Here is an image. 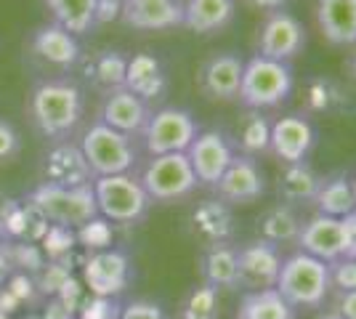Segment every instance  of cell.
<instances>
[{
    "label": "cell",
    "mask_w": 356,
    "mask_h": 319,
    "mask_svg": "<svg viewBox=\"0 0 356 319\" xmlns=\"http://www.w3.org/2000/svg\"><path fill=\"white\" fill-rule=\"evenodd\" d=\"M138 181L147 189L149 199L176 202V199H184L192 195L194 186H197V176H194L186 152H173L152 157L149 165L144 167V176Z\"/></svg>",
    "instance_id": "7"
},
{
    "label": "cell",
    "mask_w": 356,
    "mask_h": 319,
    "mask_svg": "<svg viewBox=\"0 0 356 319\" xmlns=\"http://www.w3.org/2000/svg\"><path fill=\"white\" fill-rule=\"evenodd\" d=\"M242 69H245V64L234 54L213 56V59L205 61L202 75H200L202 91L208 93L210 99H221V101L237 99L239 85H242Z\"/></svg>",
    "instance_id": "19"
},
{
    "label": "cell",
    "mask_w": 356,
    "mask_h": 319,
    "mask_svg": "<svg viewBox=\"0 0 356 319\" xmlns=\"http://www.w3.org/2000/svg\"><path fill=\"white\" fill-rule=\"evenodd\" d=\"M43 243V250L48 253V259L51 261H64L67 259V253L74 247L77 243V237H74L72 229H64V227H48L45 231V237L40 240Z\"/></svg>",
    "instance_id": "37"
},
{
    "label": "cell",
    "mask_w": 356,
    "mask_h": 319,
    "mask_svg": "<svg viewBox=\"0 0 356 319\" xmlns=\"http://www.w3.org/2000/svg\"><path fill=\"white\" fill-rule=\"evenodd\" d=\"M70 279H72L70 266H67L64 261H51V263H43V266H40L35 285H38L40 293L54 298V295H59L61 290L70 285Z\"/></svg>",
    "instance_id": "34"
},
{
    "label": "cell",
    "mask_w": 356,
    "mask_h": 319,
    "mask_svg": "<svg viewBox=\"0 0 356 319\" xmlns=\"http://www.w3.org/2000/svg\"><path fill=\"white\" fill-rule=\"evenodd\" d=\"M312 147H314V128L309 125V120L296 117V115H287V117H280V120L271 125V149L287 165L303 163L306 154L312 152Z\"/></svg>",
    "instance_id": "17"
},
{
    "label": "cell",
    "mask_w": 356,
    "mask_h": 319,
    "mask_svg": "<svg viewBox=\"0 0 356 319\" xmlns=\"http://www.w3.org/2000/svg\"><path fill=\"white\" fill-rule=\"evenodd\" d=\"M351 72H354V77H356V56H354V61H351Z\"/></svg>",
    "instance_id": "50"
},
{
    "label": "cell",
    "mask_w": 356,
    "mask_h": 319,
    "mask_svg": "<svg viewBox=\"0 0 356 319\" xmlns=\"http://www.w3.org/2000/svg\"><path fill=\"white\" fill-rule=\"evenodd\" d=\"M293 91V69L287 61L252 56L242 69L239 101L250 109H268L282 104Z\"/></svg>",
    "instance_id": "5"
},
{
    "label": "cell",
    "mask_w": 356,
    "mask_h": 319,
    "mask_svg": "<svg viewBox=\"0 0 356 319\" xmlns=\"http://www.w3.org/2000/svg\"><path fill=\"white\" fill-rule=\"evenodd\" d=\"M306 43V35L303 27L293 14L287 11H274L264 22V30H261V54L258 56H266L274 61H287L293 59L298 51Z\"/></svg>",
    "instance_id": "12"
},
{
    "label": "cell",
    "mask_w": 356,
    "mask_h": 319,
    "mask_svg": "<svg viewBox=\"0 0 356 319\" xmlns=\"http://www.w3.org/2000/svg\"><path fill=\"white\" fill-rule=\"evenodd\" d=\"M120 11H122V3L120 0H99V6H96V24L118 19Z\"/></svg>",
    "instance_id": "45"
},
{
    "label": "cell",
    "mask_w": 356,
    "mask_h": 319,
    "mask_svg": "<svg viewBox=\"0 0 356 319\" xmlns=\"http://www.w3.org/2000/svg\"><path fill=\"white\" fill-rule=\"evenodd\" d=\"M74 237H77V243H83L88 247L90 253H96V250H106L109 245H112V227H109V221L106 218H93L90 224L86 227H80L74 231Z\"/></svg>",
    "instance_id": "35"
},
{
    "label": "cell",
    "mask_w": 356,
    "mask_h": 319,
    "mask_svg": "<svg viewBox=\"0 0 356 319\" xmlns=\"http://www.w3.org/2000/svg\"><path fill=\"white\" fill-rule=\"evenodd\" d=\"M316 16L325 38L332 46L356 43V0H319Z\"/></svg>",
    "instance_id": "20"
},
{
    "label": "cell",
    "mask_w": 356,
    "mask_h": 319,
    "mask_svg": "<svg viewBox=\"0 0 356 319\" xmlns=\"http://www.w3.org/2000/svg\"><path fill=\"white\" fill-rule=\"evenodd\" d=\"M234 14V0H186L184 24L197 35L221 30Z\"/></svg>",
    "instance_id": "25"
},
{
    "label": "cell",
    "mask_w": 356,
    "mask_h": 319,
    "mask_svg": "<svg viewBox=\"0 0 356 319\" xmlns=\"http://www.w3.org/2000/svg\"><path fill=\"white\" fill-rule=\"evenodd\" d=\"M343 229V259H356V208L341 218Z\"/></svg>",
    "instance_id": "40"
},
{
    "label": "cell",
    "mask_w": 356,
    "mask_h": 319,
    "mask_svg": "<svg viewBox=\"0 0 356 319\" xmlns=\"http://www.w3.org/2000/svg\"><path fill=\"white\" fill-rule=\"evenodd\" d=\"M19 149V136H16L14 125L6 120H0V163L11 160Z\"/></svg>",
    "instance_id": "41"
},
{
    "label": "cell",
    "mask_w": 356,
    "mask_h": 319,
    "mask_svg": "<svg viewBox=\"0 0 356 319\" xmlns=\"http://www.w3.org/2000/svg\"><path fill=\"white\" fill-rule=\"evenodd\" d=\"M237 319H296V309L277 293V288L250 290L239 301Z\"/></svg>",
    "instance_id": "26"
},
{
    "label": "cell",
    "mask_w": 356,
    "mask_h": 319,
    "mask_svg": "<svg viewBox=\"0 0 356 319\" xmlns=\"http://www.w3.org/2000/svg\"><path fill=\"white\" fill-rule=\"evenodd\" d=\"M239 266V285L252 290H266L277 285V277L282 269V259L277 245L271 243H252L237 250Z\"/></svg>",
    "instance_id": "11"
},
{
    "label": "cell",
    "mask_w": 356,
    "mask_h": 319,
    "mask_svg": "<svg viewBox=\"0 0 356 319\" xmlns=\"http://www.w3.org/2000/svg\"><path fill=\"white\" fill-rule=\"evenodd\" d=\"M274 288L293 309H316L330 290V266L309 253H296L282 261Z\"/></svg>",
    "instance_id": "3"
},
{
    "label": "cell",
    "mask_w": 356,
    "mask_h": 319,
    "mask_svg": "<svg viewBox=\"0 0 356 319\" xmlns=\"http://www.w3.org/2000/svg\"><path fill=\"white\" fill-rule=\"evenodd\" d=\"M83 112V99L77 85L67 80H48L40 83L30 99V115L40 133L56 138L70 133Z\"/></svg>",
    "instance_id": "1"
},
{
    "label": "cell",
    "mask_w": 356,
    "mask_h": 319,
    "mask_svg": "<svg viewBox=\"0 0 356 319\" xmlns=\"http://www.w3.org/2000/svg\"><path fill=\"white\" fill-rule=\"evenodd\" d=\"M149 120L147 101H141L136 93L128 88H115L106 93L104 104H102V122L109 125L112 131H118L122 136H131L144 131Z\"/></svg>",
    "instance_id": "15"
},
{
    "label": "cell",
    "mask_w": 356,
    "mask_h": 319,
    "mask_svg": "<svg viewBox=\"0 0 356 319\" xmlns=\"http://www.w3.org/2000/svg\"><path fill=\"white\" fill-rule=\"evenodd\" d=\"M300 221H298V215L287 205H274V208H268L264 215H261V221H258V231L264 234V243H290V240H298V234H300Z\"/></svg>",
    "instance_id": "28"
},
{
    "label": "cell",
    "mask_w": 356,
    "mask_h": 319,
    "mask_svg": "<svg viewBox=\"0 0 356 319\" xmlns=\"http://www.w3.org/2000/svg\"><path fill=\"white\" fill-rule=\"evenodd\" d=\"M216 189L223 202H252L266 192V183H264L261 167L250 157H234L221 176V181L216 183Z\"/></svg>",
    "instance_id": "16"
},
{
    "label": "cell",
    "mask_w": 356,
    "mask_h": 319,
    "mask_svg": "<svg viewBox=\"0 0 356 319\" xmlns=\"http://www.w3.org/2000/svg\"><path fill=\"white\" fill-rule=\"evenodd\" d=\"M43 176L45 183L64 186V189H77V186L93 183V173L80 152V144H56L45 154Z\"/></svg>",
    "instance_id": "13"
},
{
    "label": "cell",
    "mask_w": 356,
    "mask_h": 319,
    "mask_svg": "<svg viewBox=\"0 0 356 319\" xmlns=\"http://www.w3.org/2000/svg\"><path fill=\"white\" fill-rule=\"evenodd\" d=\"M131 93H136L141 101L147 99H157L165 91V75L160 61L152 54H136L134 59H128V69H125V85Z\"/></svg>",
    "instance_id": "23"
},
{
    "label": "cell",
    "mask_w": 356,
    "mask_h": 319,
    "mask_svg": "<svg viewBox=\"0 0 356 319\" xmlns=\"http://www.w3.org/2000/svg\"><path fill=\"white\" fill-rule=\"evenodd\" d=\"M0 243H3V237H0Z\"/></svg>",
    "instance_id": "51"
},
{
    "label": "cell",
    "mask_w": 356,
    "mask_h": 319,
    "mask_svg": "<svg viewBox=\"0 0 356 319\" xmlns=\"http://www.w3.org/2000/svg\"><path fill=\"white\" fill-rule=\"evenodd\" d=\"M32 51L40 56L43 61L54 64V67H72L77 56H80V48L74 35L59 27V24H45L35 32L32 38Z\"/></svg>",
    "instance_id": "22"
},
{
    "label": "cell",
    "mask_w": 356,
    "mask_h": 319,
    "mask_svg": "<svg viewBox=\"0 0 356 319\" xmlns=\"http://www.w3.org/2000/svg\"><path fill=\"white\" fill-rule=\"evenodd\" d=\"M327 266H330V285L341 288L343 293L356 290V259H343L341 256V259L327 263Z\"/></svg>",
    "instance_id": "38"
},
{
    "label": "cell",
    "mask_w": 356,
    "mask_h": 319,
    "mask_svg": "<svg viewBox=\"0 0 356 319\" xmlns=\"http://www.w3.org/2000/svg\"><path fill=\"white\" fill-rule=\"evenodd\" d=\"M125 69H128V59L118 51H102L90 61V75L102 88H106V93L125 85Z\"/></svg>",
    "instance_id": "31"
},
{
    "label": "cell",
    "mask_w": 356,
    "mask_h": 319,
    "mask_svg": "<svg viewBox=\"0 0 356 319\" xmlns=\"http://www.w3.org/2000/svg\"><path fill=\"white\" fill-rule=\"evenodd\" d=\"M181 319H218V290L208 288L205 282L194 288L184 304Z\"/></svg>",
    "instance_id": "33"
},
{
    "label": "cell",
    "mask_w": 356,
    "mask_h": 319,
    "mask_svg": "<svg viewBox=\"0 0 356 319\" xmlns=\"http://www.w3.org/2000/svg\"><path fill=\"white\" fill-rule=\"evenodd\" d=\"M120 16L136 30H168L184 24V8L176 0H122Z\"/></svg>",
    "instance_id": "18"
},
{
    "label": "cell",
    "mask_w": 356,
    "mask_h": 319,
    "mask_svg": "<svg viewBox=\"0 0 356 319\" xmlns=\"http://www.w3.org/2000/svg\"><path fill=\"white\" fill-rule=\"evenodd\" d=\"M120 319H168V314L163 311V306L154 301H131L122 306Z\"/></svg>",
    "instance_id": "39"
},
{
    "label": "cell",
    "mask_w": 356,
    "mask_h": 319,
    "mask_svg": "<svg viewBox=\"0 0 356 319\" xmlns=\"http://www.w3.org/2000/svg\"><path fill=\"white\" fill-rule=\"evenodd\" d=\"M120 311H122V304L118 298L88 295V298H83L74 319H120Z\"/></svg>",
    "instance_id": "36"
},
{
    "label": "cell",
    "mask_w": 356,
    "mask_h": 319,
    "mask_svg": "<svg viewBox=\"0 0 356 319\" xmlns=\"http://www.w3.org/2000/svg\"><path fill=\"white\" fill-rule=\"evenodd\" d=\"M343 319H356V290H348V293H343L341 304L335 309Z\"/></svg>",
    "instance_id": "46"
},
{
    "label": "cell",
    "mask_w": 356,
    "mask_h": 319,
    "mask_svg": "<svg viewBox=\"0 0 356 319\" xmlns=\"http://www.w3.org/2000/svg\"><path fill=\"white\" fill-rule=\"evenodd\" d=\"M16 274V263L11 256V243H0V290L8 285V279Z\"/></svg>",
    "instance_id": "42"
},
{
    "label": "cell",
    "mask_w": 356,
    "mask_h": 319,
    "mask_svg": "<svg viewBox=\"0 0 356 319\" xmlns=\"http://www.w3.org/2000/svg\"><path fill=\"white\" fill-rule=\"evenodd\" d=\"M93 197L99 215L112 224H136L147 215L152 205L147 189L131 173L93 179Z\"/></svg>",
    "instance_id": "4"
},
{
    "label": "cell",
    "mask_w": 356,
    "mask_h": 319,
    "mask_svg": "<svg viewBox=\"0 0 356 319\" xmlns=\"http://www.w3.org/2000/svg\"><path fill=\"white\" fill-rule=\"evenodd\" d=\"M131 282V261L122 250L106 247L96 250L83 261V285L90 295L120 298V293Z\"/></svg>",
    "instance_id": "9"
},
{
    "label": "cell",
    "mask_w": 356,
    "mask_h": 319,
    "mask_svg": "<svg viewBox=\"0 0 356 319\" xmlns=\"http://www.w3.org/2000/svg\"><path fill=\"white\" fill-rule=\"evenodd\" d=\"M300 253H309L314 259L332 263L343 256V229L341 218H330V215H314L309 224L300 227L298 234Z\"/></svg>",
    "instance_id": "14"
},
{
    "label": "cell",
    "mask_w": 356,
    "mask_h": 319,
    "mask_svg": "<svg viewBox=\"0 0 356 319\" xmlns=\"http://www.w3.org/2000/svg\"><path fill=\"white\" fill-rule=\"evenodd\" d=\"M351 192H354V202H356V179L351 181Z\"/></svg>",
    "instance_id": "49"
},
{
    "label": "cell",
    "mask_w": 356,
    "mask_h": 319,
    "mask_svg": "<svg viewBox=\"0 0 356 319\" xmlns=\"http://www.w3.org/2000/svg\"><path fill=\"white\" fill-rule=\"evenodd\" d=\"M186 157L192 163V170L197 176V183H208L216 186L221 181V176L226 173L229 163L234 160V152L229 147V141L216 133V131H205V133H197L194 141L186 149Z\"/></svg>",
    "instance_id": "10"
},
{
    "label": "cell",
    "mask_w": 356,
    "mask_h": 319,
    "mask_svg": "<svg viewBox=\"0 0 356 319\" xmlns=\"http://www.w3.org/2000/svg\"><path fill=\"white\" fill-rule=\"evenodd\" d=\"M74 311L70 304H64L59 295H54L51 301H48V306H45V311H43V319H74Z\"/></svg>",
    "instance_id": "43"
},
{
    "label": "cell",
    "mask_w": 356,
    "mask_h": 319,
    "mask_svg": "<svg viewBox=\"0 0 356 319\" xmlns=\"http://www.w3.org/2000/svg\"><path fill=\"white\" fill-rule=\"evenodd\" d=\"M322 186V179L314 173L309 165L296 163V165H287L282 176H280V195L290 202H300V199H314L316 192Z\"/></svg>",
    "instance_id": "30"
},
{
    "label": "cell",
    "mask_w": 356,
    "mask_h": 319,
    "mask_svg": "<svg viewBox=\"0 0 356 319\" xmlns=\"http://www.w3.org/2000/svg\"><path fill=\"white\" fill-rule=\"evenodd\" d=\"M194 136H197L194 117L186 109H176V106H165L160 112L149 115L144 125V144L152 157L186 152Z\"/></svg>",
    "instance_id": "8"
},
{
    "label": "cell",
    "mask_w": 356,
    "mask_h": 319,
    "mask_svg": "<svg viewBox=\"0 0 356 319\" xmlns=\"http://www.w3.org/2000/svg\"><path fill=\"white\" fill-rule=\"evenodd\" d=\"M202 279L213 290H234L239 285L237 250L229 245H208L202 256Z\"/></svg>",
    "instance_id": "24"
},
{
    "label": "cell",
    "mask_w": 356,
    "mask_h": 319,
    "mask_svg": "<svg viewBox=\"0 0 356 319\" xmlns=\"http://www.w3.org/2000/svg\"><path fill=\"white\" fill-rule=\"evenodd\" d=\"M239 144H242L245 152H250V154L266 152L268 147H271V125H268V120L258 109H252L250 115L242 120Z\"/></svg>",
    "instance_id": "32"
},
{
    "label": "cell",
    "mask_w": 356,
    "mask_h": 319,
    "mask_svg": "<svg viewBox=\"0 0 356 319\" xmlns=\"http://www.w3.org/2000/svg\"><path fill=\"white\" fill-rule=\"evenodd\" d=\"M45 6L54 11L56 24L70 35H83L96 24L99 0H45Z\"/></svg>",
    "instance_id": "27"
},
{
    "label": "cell",
    "mask_w": 356,
    "mask_h": 319,
    "mask_svg": "<svg viewBox=\"0 0 356 319\" xmlns=\"http://www.w3.org/2000/svg\"><path fill=\"white\" fill-rule=\"evenodd\" d=\"M120 3H122V0H120Z\"/></svg>",
    "instance_id": "52"
},
{
    "label": "cell",
    "mask_w": 356,
    "mask_h": 319,
    "mask_svg": "<svg viewBox=\"0 0 356 319\" xmlns=\"http://www.w3.org/2000/svg\"><path fill=\"white\" fill-rule=\"evenodd\" d=\"M335 99L338 96H330V83H325V80H316L312 85V106H316V109H330Z\"/></svg>",
    "instance_id": "44"
},
{
    "label": "cell",
    "mask_w": 356,
    "mask_h": 319,
    "mask_svg": "<svg viewBox=\"0 0 356 319\" xmlns=\"http://www.w3.org/2000/svg\"><path fill=\"white\" fill-rule=\"evenodd\" d=\"M319 319H343L338 311H330V314H325V317H319Z\"/></svg>",
    "instance_id": "48"
},
{
    "label": "cell",
    "mask_w": 356,
    "mask_h": 319,
    "mask_svg": "<svg viewBox=\"0 0 356 319\" xmlns=\"http://www.w3.org/2000/svg\"><path fill=\"white\" fill-rule=\"evenodd\" d=\"M314 202H316V208H319L322 215H330V218H343V215H348V213L356 208L351 181H346V179L322 181Z\"/></svg>",
    "instance_id": "29"
},
{
    "label": "cell",
    "mask_w": 356,
    "mask_h": 319,
    "mask_svg": "<svg viewBox=\"0 0 356 319\" xmlns=\"http://www.w3.org/2000/svg\"><path fill=\"white\" fill-rule=\"evenodd\" d=\"M250 3L258 8H282L284 0H250Z\"/></svg>",
    "instance_id": "47"
},
{
    "label": "cell",
    "mask_w": 356,
    "mask_h": 319,
    "mask_svg": "<svg viewBox=\"0 0 356 319\" xmlns=\"http://www.w3.org/2000/svg\"><path fill=\"white\" fill-rule=\"evenodd\" d=\"M80 152L86 157L93 179L128 173L136 163V149L131 144V136H122L118 131H112L102 120L93 122L86 131V136L80 138Z\"/></svg>",
    "instance_id": "6"
},
{
    "label": "cell",
    "mask_w": 356,
    "mask_h": 319,
    "mask_svg": "<svg viewBox=\"0 0 356 319\" xmlns=\"http://www.w3.org/2000/svg\"><path fill=\"white\" fill-rule=\"evenodd\" d=\"M192 227L208 245H226L234 234V215L223 199H205L192 213Z\"/></svg>",
    "instance_id": "21"
},
{
    "label": "cell",
    "mask_w": 356,
    "mask_h": 319,
    "mask_svg": "<svg viewBox=\"0 0 356 319\" xmlns=\"http://www.w3.org/2000/svg\"><path fill=\"white\" fill-rule=\"evenodd\" d=\"M27 202H32L38 211L43 213L51 227H64L72 229V231L90 224L93 218H99L93 183L77 186V189H64V186H54V183L43 181L32 189Z\"/></svg>",
    "instance_id": "2"
}]
</instances>
